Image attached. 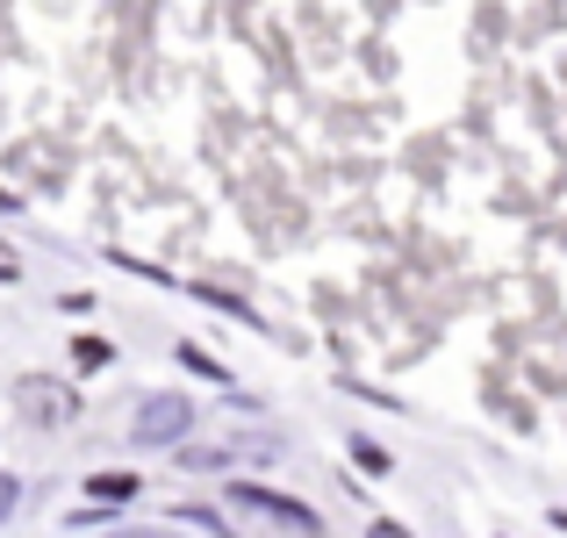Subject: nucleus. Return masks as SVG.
<instances>
[{
	"label": "nucleus",
	"mask_w": 567,
	"mask_h": 538,
	"mask_svg": "<svg viewBox=\"0 0 567 538\" xmlns=\"http://www.w3.org/2000/svg\"><path fill=\"white\" fill-rule=\"evenodd\" d=\"M72 359H80V373H101L115 359V345L109 338H72Z\"/></svg>",
	"instance_id": "7"
},
{
	"label": "nucleus",
	"mask_w": 567,
	"mask_h": 538,
	"mask_svg": "<svg viewBox=\"0 0 567 538\" xmlns=\"http://www.w3.org/2000/svg\"><path fill=\"white\" fill-rule=\"evenodd\" d=\"M14 503H22V482H14V474L0 467V525H8V517H14Z\"/></svg>",
	"instance_id": "10"
},
{
	"label": "nucleus",
	"mask_w": 567,
	"mask_h": 538,
	"mask_svg": "<svg viewBox=\"0 0 567 538\" xmlns=\"http://www.w3.org/2000/svg\"><path fill=\"white\" fill-rule=\"evenodd\" d=\"M181 366H187V373H202V381H223V373H230V366H216V359H208L202 345H181Z\"/></svg>",
	"instance_id": "8"
},
{
	"label": "nucleus",
	"mask_w": 567,
	"mask_h": 538,
	"mask_svg": "<svg viewBox=\"0 0 567 538\" xmlns=\"http://www.w3.org/2000/svg\"><path fill=\"white\" fill-rule=\"evenodd\" d=\"M230 503L237 510H251V517H266V525H288V531H323V517L309 510V503H295V496H280V488H259V482H230Z\"/></svg>",
	"instance_id": "2"
},
{
	"label": "nucleus",
	"mask_w": 567,
	"mask_h": 538,
	"mask_svg": "<svg viewBox=\"0 0 567 538\" xmlns=\"http://www.w3.org/2000/svg\"><path fill=\"white\" fill-rule=\"evenodd\" d=\"M194 431V402L187 395H144L137 416H130V445L137 453H173Z\"/></svg>",
	"instance_id": "1"
},
{
	"label": "nucleus",
	"mask_w": 567,
	"mask_h": 538,
	"mask_svg": "<svg viewBox=\"0 0 567 538\" xmlns=\"http://www.w3.org/2000/svg\"><path fill=\"white\" fill-rule=\"evenodd\" d=\"M173 525H194V531H216V538H230V517H223L216 503H181V510H173Z\"/></svg>",
	"instance_id": "6"
},
{
	"label": "nucleus",
	"mask_w": 567,
	"mask_h": 538,
	"mask_svg": "<svg viewBox=\"0 0 567 538\" xmlns=\"http://www.w3.org/2000/svg\"><path fill=\"white\" fill-rule=\"evenodd\" d=\"M173 453H181V467H194V474H230L237 467V445H194V438H181V445H173Z\"/></svg>",
	"instance_id": "4"
},
{
	"label": "nucleus",
	"mask_w": 567,
	"mask_h": 538,
	"mask_svg": "<svg viewBox=\"0 0 567 538\" xmlns=\"http://www.w3.org/2000/svg\"><path fill=\"white\" fill-rule=\"evenodd\" d=\"M137 488H144L137 474H115V467H109V474H86V496H94V503H115V510H123Z\"/></svg>",
	"instance_id": "5"
},
{
	"label": "nucleus",
	"mask_w": 567,
	"mask_h": 538,
	"mask_svg": "<svg viewBox=\"0 0 567 538\" xmlns=\"http://www.w3.org/2000/svg\"><path fill=\"white\" fill-rule=\"evenodd\" d=\"M14 208H22V194H8V187H0V216H14Z\"/></svg>",
	"instance_id": "11"
},
{
	"label": "nucleus",
	"mask_w": 567,
	"mask_h": 538,
	"mask_svg": "<svg viewBox=\"0 0 567 538\" xmlns=\"http://www.w3.org/2000/svg\"><path fill=\"white\" fill-rule=\"evenodd\" d=\"M14 410H22V424H37V431H65L72 416H80V402H72V387H58V381H14Z\"/></svg>",
	"instance_id": "3"
},
{
	"label": "nucleus",
	"mask_w": 567,
	"mask_h": 538,
	"mask_svg": "<svg viewBox=\"0 0 567 538\" xmlns=\"http://www.w3.org/2000/svg\"><path fill=\"white\" fill-rule=\"evenodd\" d=\"M352 459H360V467H367V474H388V453H381V445H374V438H352Z\"/></svg>",
	"instance_id": "9"
}]
</instances>
